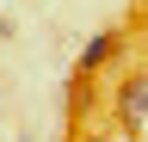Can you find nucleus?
Listing matches in <instances>:
<instances>
[{
  "instance_id": "obj_1",
  "label": "nucleus",
  "mask_w": 148,
  "mask_h": 142,
  "mask_svg": "<svg viewBox=\"0 0 148 142\" xmlns=\"http://www.w3.org/2000/svg\"><path fill=\"white\" fill-rule=\"evenodd\" d=\"M111 117H117V130L130 142L148 136V68H136V74L117 80V99H111Z\"/></svg>"
},
{
  "instance_id": "obj_2",
  "label": "nucleus",
  "mask_w": 148,
  "mask_h": 142,
  "mask_svg": "<svg viewBox=\"0 0 148 142\" xmlns=\"http://www.w3.org/2000/svg\"><path fill=\"white\" fill-rule=\"evenodd\" d=\"M111 56H117V31H99L86 49H80V74H92V68H105Z\"/></svg>"
},
{
  "instance_id": "obj_3",
  "label": "nucleus",
  "mask_w": 148,
  "mask_h": 142,
  "mask_svg": "<svg viewBox=\"0 0 148 142\" xmlns=\"http://www.w3.org/2000/svg\"><path fill=\"white\" fill-rule=\"evenodd\" d=\"M74 142H111V136H74Z\"/></svg>"
},
{
  "instance_id": "obj_4",
  "label": "nucleus",
  "mask_w": 148,
  "mask_h": 142,
  "mask_svg": "<svg viewBox=\"0 0 148 142\" xmlns=\"http://www.w3.org/2000/svg\"><path fill=\"white\" fill-rule=\"evenodd\" d=\"M12 142H31V136H12Z\"/></svg>"
}]
</instances>
